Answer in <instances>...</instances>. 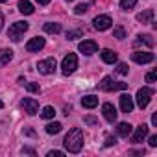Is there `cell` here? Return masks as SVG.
I'll return each instance as SVG.
<instances>
[{"mask_svg": "<svg viewBox=\"0 0 157 157\" xmlns=\"http://www.w3.org/2000/svg\"><path fill=\"white\" fill-rule=\"evenodd\" d=\"M65 148L70 151V153H78L82 148H83V131L80 128H72L67 137H65Z\"/></svg>", "mask_w": 157, "mask_h": 157, "instance_id": "1", "label": "cell"}, {"mask_svg": "<svg viewBox=\"0 0 157 157\" xmlns=\"http://www.w3.org/2000/svg\"><path fill=\"white\" fill-rule=\"evenodd\" d=\"M26 30H28V22H26V21H19V22H15V24H11V26H10L8 35H10V39H11V41L19 43V41H21V37H22V33H24Z\"/></svg>", "mask_w": 157, "mask_h": 157, "instance_id": "2", "label": "cell"}, {"mask_svg": "<svg viewBox=\"0 0 157 157\" xmlns=\"http://www.w3.org/2000/svg\"><path fill=\"white\" fill-rule=\"evenodd\" d=\"M61 68H63V74H65V76L72 74V72L78 68V56H76V54H67V56L63 57V61H61Z\"/></svg>", "mask_w": 157, "mask_h": 157, "instance_id": "3", "label": "cell"}, {"mask_svg": "<svg viewBox=\"0 0 157 157\" xmlns=\"http://www.w3.org/2000/svg\"><path fill=\"white\" fill-rule=\"evenodd\" d=\"M151 96H153V89H150V87L139 89V91H137V105H139L140 109H144V107L150 104Z\"/></svg>", "mask_w": 157, "mask_h": 157, "instance_id": "4", "label": "cell"}, {"mask_svg": "<svg viewBox=\"0 0 157 157\" xmlns=\"http://www.w3.org/2000/svg\"><path fill=\"white\" fill-rule=\"evenodd\" d=\"M93 24H94V28H96L98 32H104V30L111 28L113 21H111V17H109V15H98V17H94Z\"/></svg>", "mask_w": 157, "mask_h": 157, "instance_id": "5", "label": "cell"}, {"mask_svg": "<svg viewBox=\"0 0 157 157\" xmlns=\"http://www.w3.org/2000/svg\"><path fill=\"white\" fill-rule=\"evenodd\" d=\"M37 70H39L41 74H44V76L52 74V72L56 70V59H54V57H48V59H44V61H39Z\"/></svg>", "mask_w": 157, "mask_h": 157, "instance_id": "6", "label": "cell"}, {"mask_svg": "<svg viewBox=\"0 0 157 157\" xmlns=\"http://www.w3.org/2000/svg\"><path fill=\"white\" fill-rule=\"evenodd\" d=\"M131 59L139 65H146V63H151L155 59V56L151 52H133L131 54Z\"/></svg>", "mask_w": 157, "mask_h": 157, "instance_id": "7", "label": "cell"}, {"mask_svg": "<svg viewBox=\"0 0 157 157\" xmlns=\"http://www.w3.org/2000/svg\"><path fill=\"white\" fill-rule=\"evenodd\" d=\"M21 105H22L24 113H28V115H35V113L39 111V102H37L35 98H24V100L21 102Z\"/></svg>", "mask_w": 157, "mask_h": 157, "instance_id": "8", "label": "cell"}, {"mask_svg": "<svg viewBox=\"0 0 157 157\" xmlns=\"http://www.w3.org/2000/svg\"><path fill=\"white\" fill-rule=\"evenodd\" d=\"M78 48H80V52H82L83 56H93V54L98 50V44H96L94 41H89V39H87V41H82Z\"/></svg>", "mask_w": 157, "mask_h": 157, "instance_id": "9", "label": "cell"}, {"mask_svg": "<svg viewBox=\"0 0 157 157\" xmlns=\"http://www.w3.org/2000/svg\"><path fill=\"white\" fill-rule=\"evenodd\" d=\"M148 129H150V128H148L146 124L139 126V128L135 129V133L131 135V142H133V144H139V142H142V140L148 137Z\"/></svg>", "mask_w": 157, "mask_h": 157, "instance_id": "10", "label": "cell"}, {"mask_svg": "<svg viewBox=\"0 0 157 157\" xmlns=\"http://www.w3.org/2000/svg\"><path fill=\"white\" fill-rule=\"evenodd\" d=\"M43 48H44V39L43 37H33V39H30L26 43V50L28 52H39Z\"/></svg>", "mask_w": 157, "mask_h": 157, "instance_id": "11", "label": "cell"}, {"mask_svg": "<svg viewBox=\"0 0 157 157\" xmlns=\"http://www.w3.org/2000/svg\"><path fill=\"white\" fill-rule=\"evenodd\" d=\"M102 113H104V118H105L107 122H115V120H117V115H118L113 104H104V105H102Z\"/></svg>", "mask_w": 157, "mask_h": 157, "instance_id": "12", "label": "cell"}, {"mask_svg": "<svg viewBox=\"0 0 157 157\" xmlns=\"http://www.w3.org/2000/svg\"><path fill=\"white\" fill-rule=\"evenodd\" d=\"M120 109H122V113H131L133 111V98L129 94L120 96Z\"/></svg>", "mask_w": 157, "mask_h": 157, "instance_id": "13", "label": "cell"}, {"mask_svg": "<svg viewBox=\"0 0 157 157\" xmlns=\"http://www.w3.org/2000/svg\"><path fill=\"white\" fill-rule=\"evenodd\" d=\"M137 21L142 22V24H151V21H153V10H146V11L139 13L137 15Z\"/></svg>", "mask_w": 157, "mask_h": 157, "instance_id": "14", "label": "cell"}, {"mask_svg": "<svg viewBox=\"0 0 157 157\" xmlns=\"http://www.w3.org/2000/svg\"><path fill=\"white\" fill-rule=\"evenodd\" d=\"M82 104H83V107L93 109V107H96V105H98V96H94V94H87V96H83V98H82Z\"/></svg>", "mask_w": 157, "mask_h": 157, "instance_id": "15", "label": "cell"}, {"mask_svg": "<svg viewBox=\"0 0 157 157\" xmlns=\"http://www.w3.org/2000/svg\"><path fill=\"white\" fill-rule=\"evenodd\" d=\"M102 59H104V63L113 65V63H117V52H113V50L105 48V50H102Z\"/></svg>", "mask_w": 157, "mask_h": 157, "instance_id": "16", "label": "cell"}, {"mask_svg": "<svg viewBox=\"0 0 157 157\" xmlns=\"http://www.w3.org/2000/svg\"><path fill=\"white\" fill-rule=\"evenodd\" d=\"M117 133H118L120 137L128 139V137L131 135V124H128V122H120L118 128H117Z\"/></svg>", "mask_w": 157, "mask_h": 157, "instance_id": "17", "label": "cell"}, {"mask_svg": "<svg viewBox=\"0 0 157 157\" xmlns=\"http://www.w3.org/2000/svg\"><path fill=\"white\" fill-rule=\"evenodd\" d=\"M19 11L22 15H32L33 13V4L28 2V0H21V2H19Z\"/></svg>", "mask_w": 157, "mask_h": 157, "instance_id": "18", "label": "cell"}, {"mask_svg": "<svg viewBox=\"0 0 157 157\" xmlns=\"http://www.w3.org/2000/svg\"><path fill=\"white\" fill-rule=\"evenodd\" d=\"M11 59H13V52H11L10 48H4V50H0V67L8 65Z\"/></svg>", "mask_w": 157, "mask_h": 157, "instance_id": "19", "label": "cell"}, {"mask_svg": "<svg viewBox=\"0 0 157 157\" xmlns=\"http://www.w3.org/2000/svg\"><path fill=\"white\" fill-rule=\"evenodd\" d=\"M43 28H44L46 33H52V35H56V33L61 32V24H57V22H46Z\"/></svg>", "mask_w": 157, "mask_h": 157, "instance_id": "20", "label": "cell"}, {"mask_svg": "<svg viewBox=\"0 0 157 157\" xmlns=\"http://www.w3.org/2000/svg\"><path fill=\"white\" fill-rule=\"evenodd\" d=\"M113 85H115V82H113V78L105 76L104 80H102V83H100V89H102V91H105V93H109V91H113Z\"/></svg>", "mask_w": 157, "mask_h": 157, "instance_id": "21", "label": "cell"}, {"mask_svg": "<svg viewBox=\"0 0 157 157\" xmlns=\"http://www.w3.org/2000/svg\"><path fill=\"white\" fill-rule=\"evenodd\" d=\"M61 124L59 122H50V124H46V133H50V135H56V133H59L61 131Z\"/></svg>", "mask_w": 157, "mask_h": 157, "instance_id": "22", "label": "cell"}, {"mask_svg": "<svg viewBox=\"0 0 157 157\" xmlns=\"http://www.w3.org/2000/svg\"><path fill=\"white\" fill-rule=\"evenodd\" d=\"M140 43H144V44H146V46H150V48L155 44V43H153V39H151V35H148V33H146V35H139V37H137V44H140Z\"/></svg>", "mask_w": 157, "mask_h": 157, "instance_id": "23", "label": "cell"}, {"mask_svg": "<svg viewBox=\"0 0 157 157\" xmlns=\"http://www.w3.org/2000/svg\"><path fill=\"white\" fill-rule=\"evenodd\" d=\"M54 115H56V109H54L52 105H46V107L43 109V113H41V117H43L44 120H50V118H54Z\"/></svg>", "mask_w": 157, "mask_h": 157, "instance_id": "24", "label": "cell"}, {"mask_svg": "<svg viewBox=\"0 0 157 157\" xmlns=\"http://www.w3.org/2000/svg\"><path fill=\"white\" fill-rule=\"evenodd\" d=\"M135 4H137V0H120V8L126 10V11H129L131 8H135Z\"/></svg>", "mask_w": 157, "mask_h": 157, "instance_id": "25", "label": "cell"}, {"mask_svg": "<svg viewBox=\"0 0 157 157\" xmlns=\"http://www.w3.org/2000/svg\"><path fill=\"white\" fill-rule=\"evenodd\" d=\"M82 35H83L82 30H70V32H67V39H68V41H72V39H80Z\"/></svg>", "mask_w": 157, "mask_h": 157, "instance_id": "26", "label": "cell"}, {"mask_svg": "<svg viewBox=\"0 0 157 157\" xmlns=\"http://www.w3.org/2000/svg\"><path fill=\"white\" fill-rule=\"evenodd\" d=\"M113 35H115L117 39H124V37H126V30H124L122 26H117V28L113 30Z\"/></svg>", "mask_w": 157, "mask_h": 157, "instance_id": "27", "label": "cell"}, {"mask_svg": "<svg viewBox=\"0 0 157 157\" xmlns=\"http://www.w3.org/2000/svg\"><path fill=\"white\" fill-rule=\"evenodd\" d=\"M87 8H89L87 4H78V6L74 8V13H76V15H83V13L87 11Z\"/></svg>", "mask_w": 157, "mask_h": 157, "instance_id": "28", "label": "cell"}, {"mask_svg": "<svg viewBox=\"0 0 157 157\" xmlns=\"http://www.w3.org/2000/svg\"><path fill=\"white\" fill-rule=\"evenodd\" d=\"M128 70H129V68H128V65H126V63H118V67H117V72H118V74L126 76V74H128Z\"/></svg>", "mask_w": 157, "mask_h": 157, "instance_id": "29", "label": "cell"}, {"mask_svg": "<svg viewBox=\"0 0 157 157\" xmlns=\"http://www.w3.org/2000/svg\"><path fill=\"white\" fill-rule=\"evenodd\" d=\"M26 89H28L30 93H39V91H41V87H39L37 83H26Z\"/></svg>", "mask_w": 157, "mask_h": 157, "instance_id": "30", "label": "cell"}, {"mask_svg": "<svg viewBox=\"0 0 157 157\" xmlns=\"http://www.w3.org/2000/svg\"><path fill=\"white\" fill-rule=\"evenodd\" d=\"M155 78H157V72H155V70H151V72H148V74H146V82H148V83H153V82H155Z\"/></svg>", "mask_w": 157, "mask_h": 157, "instance_id": "31", "label": "cell"}, {"mask_svg": "<svg viewBox=\"0 0 157 157\" xmlns=\"http://www.w3.org/2000/svg\"><path fill=\"white\" fill-rule=\"evenodd\" d=\"M83 122H85V124H89V126H98V120H96L94 117H85V118H83Z\"/></svg>", "mask_w": 157, "mask_h": 157, "instance_id": "32", "label": "cell"}, {"mask_svg": "<svg viewBox=\"0 0 157 157\" xmlns=\"http://www.w3.org/2000/svg\"><path fill=\"white\" fill-rule=\"evenodd\" d=\"M65 153L59 151V150H54V151H48V157H63Z\"/></svg>", "mask_w": 157, "mask_h": 157, "instance_id": "33", "label": "cell"}, {"mask_svg": "<svg viewBox=\"0 0 157 157\" xmlns=\"http://www.w3.org/2000/svg\"><path fill=\"white\" fill-rule=\"evenodd\" d=\"M115 142H117V139H115V137H111V135H109V137H105V146H113Z\"/></svg>", "mask_w": 157, "mask_h": 157, "instance_id": "34", "label": "cell"}, {"mask_svg": "<svg viewBox=\"0 0 157 157\" xmlns=\"http://www.w3.org/2000/svg\"><path fill=\"white\" fill-rule=\"evenodd\" d=\"M148 142H150V146H151V148H155V146H157V135H151Z\"/></svg>", "mask_w": 157, "mask_h": 157, "instance_id": "35", "label": "cell"}, {"mask_svg": "<svg viewBox=\"0 0 157 157\" xmlns=\"http://www.w3.org/2000/svg\"><path fill=\"white\" fill-rule=\"evenodd\" d=\"M24 133H26L28 137H35V131H33V129H30V128H28V129H24Z\"/></svg>", "mask_w": 157, "mask_h": 157, "instance_id": "36", "label": "cell"}, {"mask_svg": "<svg viewBox=\"0 0 157 157\" xmlns=\"http://www.w3.org/2000/svg\"><path fill=\"white\" fill-rule=\"evenodd\" d=\"M151 124H153V126H157V115H155V113L151 115Z\"/></svg>", "mask_w": 157, "mask_h": 157, "instance_id": "37", "label": "cell"}, {"mask_svg": "<svg viewBox=\"0 0 157 157\" xmlns=\"http://www.w3.org/2000/svg\"><path fill=\"white\" fill-rule=\"evenodd\" d=\"M2 26H4V15H2V11H0V30H2Z\"/></svg>", "mask_w": 157, "mask_h": 157, "instance_id": "38", "label": "cell"}, {"mask_svg": "<svg viewBox=\"0 0 157 157\" xmlns=\"http://www.w3.org/2000/svg\"><path fill=\"white\" fill-rule=\"evenodd\" d=\"M50 2V0H37V4H41V6H46Z\"/></svg>", "mask_w": 157, "mask_h": 157, "instance_id": "39", "label": "cell"}, {"mask_svg": "<svg viewBox=\"0 0 157 157\" xmlns=\"http://www.w3.org/2000/svg\"><path fill=\"white\" fill-rule=\"evenodd\" d=\"M22 151H24V153H32V155H33V153H35V151H33V150H32V148H24V150H22Z\"/></svg>", "mask_w": 157, "mask_h": 157, "instance_id": "40", "label": "cell"}, {"mask_svg": "<svg viewBox=\"0 0 157 157\" xmlns=\"http://www.w3.org/2000/svg\"><path fill=\"white\" fill-rule=\"evenodd\" d=\"M2 107H4V104H2V100H0V109H2Z\"/></svg>", "mask_w": 157, "mask_h": 157, "instance_id": "41", "label": "cell"}, {"mask_svg": "<svg viewBox=\"0 0 157 157\" xmlns=\"http://www.w3.org/2000/svg\"><path fill=\"white\" fill-rule=\"evenodd\" d=\"M0 2H10V0H0Z\"/></svg>", "mask_w": 157, "mask_h": 157, "instance_id": "42", "label": "cell"}, {"mask_svg": "<svg viewBox=\"0 0 157 157\" xmlns=\"http://www.w3.org/2000/svg\"><path fill=\"white\" fill-rule=\"evenodd\" d=\"M68 2H72V0H68Z\"/></svg>", "mask_w": 157, "mask_h": 157, "instance_id": "43", "label": "cell"}]
</instances>
